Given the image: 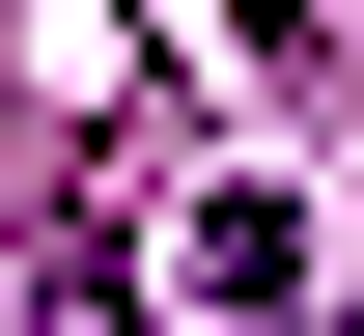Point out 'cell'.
<instances>
[{
    "label": "cell",
    "instance_id": "cell-1",
    "mask_svg": "<svg viewBox=\"0 0 364 336\" xmlns=\"http://www.w3.org/2000/svg\"><path fill=\"white\" fill-rule=\"evenodd\" d=\"M56 336H140V281H112V252H85V224H56Z\"/></svg>",
    "mask_w": 364,
    "mask_h": 336
}]
</instances>
